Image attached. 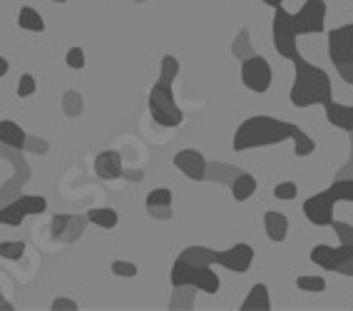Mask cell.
I'll return each instance as SVG.
<instances>
[{
  "label": "cell",
  "mask_w": 353,
  "mask_h": 311,
  "mask_svg": "<svg viewBox=\"0 0 353 311\" xmlns=\"http://www.w3.org/2000/svg\"><path fill=\"white\" fill-rule=\"evenodd\" d=\"M264 229H266V237L272 241H284L286 234H289V219H286L284 212H266L264 214Z\"/></svg>",
  "instance_id": "cell-17"
},
{
  "label": "cell",
  "mask_w": 353,
  "mask_h": 311,
  "mask_svg": "<svg viewBox=\"0 0 353 311\" xmlns=\"http://www.w3.org/2000/svg\"><path fill=\"white\" fill-rule=\"evenodd\" d=\"M291 142H294V154H296V157H309V154H314V150H316V142L311 140L303 130H299Z\"/></svg>",
  "instance_id": "cell-25"
},
{
  "label": "cell",
  "mask_w": 353,
  "mask_h": 311,
  "mask_svg": "<svg viewBox=\"0 0 353 311\" xmlns=\"http://www.w3.org/2000/svg\"><path fill=\"white\" fill-rule=\"evenodd\" d=\"M311 261L316 267L326 269V272L341 274V277H353V247L351 244H316L311 249Z\"/></svg>",
  "instance_id": "cell-6"
},
{
  "label": "cell",
  "mask_w": 353,
  "mask_h": 311,
  "mask_svg": "<svg viewBox=\"0 0 353 311\" xmlns=\"http://www.w3.org/2000/svg\"><path fill=\"white\" fill-rule=\"evenodd\" d=\"M296 286L301 292H309V294H321L326 289V279L323 277H309V274H303L296 279Z\"/></svg>",
  "instance_id": "cell-26"
},
{
  "label": "cell",
  "mask_w": 353,
  "mask_h": 311,
  "mask_svg": "<svg viewBox=\"0 0 353 311\" xmlns=\"http://www.w3.org/2000/svg\"><path fill=\"white\" fill-rule=\"evenodd\" d=\"M0 142H3L8 150H26L28 134H26V130L20 128L18 122L0 120Z\"/></svg>",
  "instance_id": "cell-16"
},
{
  "label": "cell",
  "mask_w": 353,
  "mask_h": 311,
  "mask_svg": "<svg viewBox=\"0 0 353 311\" xmlns=\"http://www.w3.org/2000/svg\"><path fill=\"white\" fill-rule=\"evenodd\" d=\"M291 63H294V72H296L289 92V100L294 108L306 110L314 108V105L323 108V105L334 100V83H331L326 70H321L319 65L309 63V60H303L301 55L296 60H291Z\"/></svg>",
  "instance_id": "cell-2"
},
{
  "label": "cell",
  "mask_w": 353,
  "mask_h": 311,
  "mask_svg": "<svg viewBox=\"0 0 353 311\" xmlns=\"http://www.w3.org/2000/svg\"><path fill=\"white\" fill-rule=\"evenodd\" d=\"M110 272L114 274V277H125V279H132V277H137V264L134 261H125V259H114L112 264H110Z\"/></svg>",
  "instance_id": "cell-27"
},
{
  "label": "cell",
  "mask_w": 353,
  "mask_h": 311,
  "mask_svg": "<svg viewBox=\"0 0 353 311\" xmlns=\"http://www.w3.org/2000/svg\"><path fill=\"white\" fill-rule=\"evenodd\" d=\"M299 194V184L296 182H279L274 187V197L281 199V202H289V199H296Z\"/></svg>",
  "instance_id": "cell-28"
},
{
  "label": "cell",
  "mask_w": 353,
  "mask_h": 311,
  "mask_svg": "<svg viewBox=\"0 0 353 311\" xmlns=\"http://www.w3.org/2000/svg\"><path fill=\"white\" fill-rule=\"evenodd\" d=\"M18 26L28 32H45V20L43 15L32 6H23L18 13Z\"/></svg>",
  "instance_id": "cell-21"
},
{
  "label": "cell",
  "mask_w": 353,
  "mask_h": 311,
  "mask_svg": "<svg viewBox=\"0 0 353 311\" xmlns=\"http://www.w3.org/2000/svg\"><path fill=\"white\" fill-rule=\"evenodd\" d=\"M147 207L150 210H170L172 204V192L167 190V187H157V190H152L150 194H147Z\"/></svg>",
  "instance_id": "cell-23"
},
{
  "label": "cell",
  "mask_w": 353,
  "mask_h": 311,
  "mask_svg": "<svg viewBox=\"0 0 353 311\" xmlns=\"http://www.w3.org/2000/svg\"><path fill=\"white\" fill-rule=\"evenodd\" d=\"M122 154L117 150H105L95 157V174L100 179H117L122 177Z\"/></svg>",
  "instance_id": "cell-14"
},
{
  "label": "cell",
  "mask_w": 353,
  "mask_h": 311,
  "mask_svg": "<svg viewBox=\"0 0 353 311\" xmlns=\"http://www.w3.org/2000/svg\"><path fill=\"white\" fill-rule=\"evenodd\" d=\"M254 257H256V252H254L252 244L236 241L234 247L224 249V252H216V264L229 269V272H234V274H246L249 269H252Z\"/></svg>",
  "instance_id": "cell-12"
},
{
  "label": "cell",
  "mask_w": 353,
  "mask_h": 311,
  "mask_svg": "<svg viewBox=\"0 0 353 311\" xmlns=\"http://www.w3.org/2000/svg\"><path fill=\"white\" fill-rule=\"evenodd\" d=\"M179 259L190 261V264H204V267H214L216 264V252L209 247H187L179 254Z\"/></svg>",
  "instance_id": "cell-20"
},
{
  "label": "cell",
  "mask_w": 353,
  "mask_h": 311,
  "mask_svg": "<svg viewBox=\"0 0 353 311\" xmlns=\"http://www.w3.org/2000/svg\"><path fill=\"white\" fill-rule=\"evenodd\" d=\"M272 38H274V48L284 60H296L301 52H299L296 45V30H294V20L291 13L284 6L274 8V20H272Z\"/></svg>",
  "instance_id": "cell-7"
},
{
  "label": "cell",
  "mask_w": 353,
  "mask_h": 311,
  "mask_svg": "<svg viewBox=\"0 0 353 311\" xmlns=\"http://www.w3.org/2000/svg\"><path fill=\"white\" fill-rule=\"evenodd\" d=\"M35 90H38V83H35V77H32L30 72H26V75H20L18 97H30V95H35Z\"/></svg>",
  "instance_id": "cell-30"
},
{
  "label": "cell",
  "mask_w": 353,
  "mask_h": 311,
  "mask_svg": "<svg viewBox=\"0 0 353 311\" xmlns=\"http://www.w3.org/2000/svg\"><path fill=\"white\" fill-rule=\"evenodd\" d=\"M336 70H339V77L343 80V83H348V85L353 83V63L351 65H339Z\"/></svg>",
  "instance_id": "cell-33"
},
{
  "label": "cell",
  "mask_w": 353,
  "mask_h": 311,
  "mask_svg": "<svg viewBox=\"0 0 353 311\" xmlns=\"http://www.w3.org/2000/svg\"><path fill=\"white\" fill-rule=\"evenodd\" d=\"M328 57L336 68L353 63V23L328 30Z\"/></svg>",
  "instance_id": "cell-11"
},
{
  "label": "cell",
  "mask_w": 353,
  "mask_h": 311,
  "mask_svg": "<svg viewBox=\"0 0 353 311\" xmlns=\"http://www.w3.org/2000/svg\"><path fill=\"white\" fill-rule=\"evenodd\" d=\"M88 222L97 224L100 229H114L120 222V217H117V212L112 207H92L88 212Z\"/></svg>",
  "instance_id": "cell-22"
},
{
  "label": "cell",
  "mask_w": 353,
  "mask_h": 311,
  "mask_svg": "<svg viewBox=\"0 0 353 311\" xmlns=\"http://www.w3.org/2000/svg\"><path fill=\"white\" fill-rule=\"evenodd\" d=\"M269 8H279V6H284V0H264Z\"/></svg>",
  "instance_id": "cell-36"
},
{
  "label": "cell",
  "mask_w": 353,
  "mask_h": 311,
  "mask_svg": "<svg viewBox=\"0 0 353 311\" xmlns=\"http://www.w3.org/2000/svg\"><path fill=\"white\" fill-rule=\"evenodd\" d=\"M50 3H68V0H50Z\"/></svg>",
  "instance_id": "cell-37"
},
{
  "label": "cell",
  "mask_w": 353,
  "mask_h": 311,
  "mask_svg": "<svg viewBox=\"0 0 353 311\" xmlns=\"http://www.w3.org/2000/svg\"><path fill=\"white\" fill-rule=\"evenodd\" d=\"M323 110H326L328 125H334L336 130H343V132H353V105H341V102L331 100L328 105H323Z\"/></svg>",
  "instance_id": "cell-15"
},
{
  "label": "cell",
  "mask_w": 353,
  "mask_h": 311,
  "mask_svg": "<svg viewBox=\"0 0 353 311\" xmlns=\"http://www.w3.org/2000/svg\"><path fill=\"white\" fill-rule=\"evenodd\" d=\"M336 202H353V179H336L328 190L311 194L303 202V217L314 227H331Z\"/></svg>",
  "instance_id": "cell-3"
},
{
  "label": "cell",
  "mask_w": 353,
  "mask_h": 311,
  "mask_svg": "<svg viewBox=\"0 0 353 311\" xmlns=\"http://www.w3.org/2000/svg\"><path fill=\"white\" fill-rule=\"evenodd\" d=\"M232 52H234L236 57H241V60H244V57H249V55H254L252 48H249V43H246V32H241V38H239V40H234Z\"/></svg>",
  "instance_id": "cell-31"
},
{
  "label": "cell",
  "mask_w": 353,
  "mask_h": 311,
  "mask_svg": "<svg viewBox=\"0 0 353 311\" xmlns=\"http://www.w3.org/2000/svg\"><path fill=\"white\" fill-rule=\"evenodd\" d=\"M229 187H232V197L236 199V202H246V199L256 192V177L246 174V172H239V174L232 179Z\"/></svg>",
  "instance_id": "cell-19"
},
{
  "label": "cell",
  "mask_w": 353,
  "mask_h": 311,
  "mask_svg": "<svg viewBox=\"0 0 353 311\" xmlns=\"http://www.w3.org/2000/svg\"><path fill=\"white\" fill-rule=\"evenodd\" d=\"M0 309H3V311H10V309H13V304H10V301H8V299H3V297H0Z\"/></svg>",
  "instance_id": "cell-35"
},
{
  "label": "cell",
  "mask_w": 353,
  "mask_h": 311,
  "mask_svg": "<svg viewBox=\"0 0 353 311\" xmlns=\"http://www.w3.org/2000/svg\"><path fill=\"white\" fill-rule=\"evenodd\" d=\"M326 0H306L296 13H291L296 35H319L326 28Z\"/></svg>",
  "instance_id": "cell-9"
},
{
  "label": "cell",
  "mask_w": 353,
  "mask_h": 311,
  "mask_svg": "<svg viewBox=\"0 0 353 311\" xmlns=\"http://www.w3.org/2000/svg\"><path fill=\"white\" fill-rule=\"evenodd\" d=\"M170 281L174 289H184V286H192V289H199L204 294H216L221 286L219 274L212 267H204V264H190L176 257V261L172 264Z\"/></svg>",
  "instance_id": "cell-4"
},
{
  "label": "cell",
  "mask_w": 353,
  "mask_h": 311,
  "mask_svg": "<svg viewBox=\"0 0 353 311\" xmlns=\"http://www.w3.org/2000/svg\"><path fill=\"white\" fill-rule=\"evenodd\" d=\"M48 212V199L43 194H23L0 210V224L20 227L26 217H40Z\"/></svg>",
  "instance_id": "cell-8"
},
{
  "label": "cell",
  "mask_w": 353,
  "mask_h": 311,
  "mask_svg": "<svg viewBox=\"0 0 353 311\" xmlns=\"http://www.w3.org/2000/svg\"><path fill=\"white\" fill-rule=\"evenodd\" d=\"M296 122H286L269 117V114H254L249 120L239 125V130L234 132V150L236 152H246V150H259V147H272L281 145L286 140H294V134L299 132Z\"/></svg>",
  "instance_id": "cell-1"
},
{
  "label": "cell",
  "mask_w": 353,
  "mask_h": 311,
  "mask_svg": "<svg viewBox=\"0 0 353 311\" xmlns=\"http://www.w3.org/2000/svg\"><path fill=\"white\" fill-rule=\"evenodd\" d=\"M174 167L179 172H182L184 177L194 179V182H202V179H207V157H204L199 150H192V147H187V150H179V152L174 154Z\"/></svg>",
  "instance_id": "cell-13"
},
{
  "label": "cell",
  "mask_w": 353,
  "mask_h": 311,
  "mask_svg": "<svg viewBox=\"0 0 353 311\" xmlns=\"http://www.w3.org/2000/svg\"><path fill=\"white\" fill-rule=\"evenodd\" d=\"M272 309V299H269V289L266 284H254L241 301V311H269Z\"/></svg>",
  "instance_id": "cell-18"
},
{
  "label": "cell",
  "mask_w": 353,
  "mask_h": 311,
  "mask_svg": "<svg viewBox=\"0 0 353 311\" xmlns=\"http://www.w3.org/2000/svg\"><path fill=\"white\" fill-rule=\"evenodd\" d=\"M23 254H26V241H18V239L0 241V259L18 261L23 259Z\"/></svg>",
  "instance_id": "cell-24"
},
{
  "label": "cell",
  "mask_w": 353,
  "mask_h": 311,
  "mask_svg": "<svg viewBox=\"0 0 353 311\" xmlns=\"http://www.w3.org/2000/svg\"><path fill=\"white\" fill-rule=\"evenodd\" d=\"M174 83H167V80H159L152 85L150 90V114L152 120L162 125V128H179L184 122V112L182 108L176 105L174 100Z\"/></svg>",
  "instance_id": "cell-5"
},
{
  "label": "cell",
  "mask_w": 353,
  "mask_h": 311,
  "mask_svg": "<svg viewBox=\"0 0 353 311\" xmlns=\"http://www.w3.org/2000/svg\"><path fill=\"white\" fill-rule=\"evenodd\" d=\"M52 309L55 311H72V309H77V301L65 299V297H57L55 301H52Z\"/></svg>",
  "instance_id": "cell-32"
},
{
  "label": "cell",
  "mask_w": 353,
  "mask_h": 311,
  "mask_svg": "<svg viewBox=\"0 0 353 311\" xmlns=\"http://www.w3.org/2000/svg\"><path fill=\"white\" fill-rule=\"evenodd\" d=\"M272 63L264 55H249L241 60V83L256 95L272 88Z\"/></svg>",
  "instance_id": "cell-10"
},
{
  "label": "cell",
  "mask_w": 353,
  "mask_h": 311,
  "mask_svg": "<svg viewBox=\"0 0 353 311\" xmlns=\"http://www.w3.org/2000/svg\"><path fill=\"white\" fill-rule=\"evenodd\" d=\"M8 70H10V63H8L6 57L0 55V77H6V75H8Z\"/></svg>",
  "instance_id": "cell-34"
},
{
  "label": "cell",
  "mask_w": 353,
  "mask_h": 311,
  "mask_svg": "<svg viewBox=\"0 0 353 311\" xmlns=\"http://www.w3.org/2000/svg\"><path fill=\"white\" fill-rule=\"evenodd\" d=\"M65 63H68L70 70H82L85 68V50L82 48H70L68 55H65Z\"/></svg>",
  "instance_id": "cell-29"
}]
</instances>
